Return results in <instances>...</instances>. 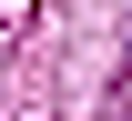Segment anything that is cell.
Wrapping results in <instances>:
<instances>
[{"label":"cell","instance_id":"1","mask_svg":"<svg viewBox=\"0 0 132 121\" xmlns=\"http://www.w3.org/2000/svg\"><path fill=\"white\" fill-rule=\"evenodd\" d=\"M20 20H31V0H0V51L20 40Z\"/></svg>","mask_w":132,"mask_h":121}]
</instances>
